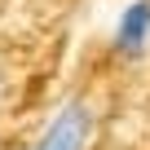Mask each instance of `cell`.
<instances>
[{"label": "cell", "mask_w": 150, "mask_h": 150, "mask_svg": "<svg viewBox=\"0 0 150 150\" xmlns=\"http://www.w3.org/2000/svg\"><path fill=\"white\" fill-rule=\"evenodd\" d=\"M110 53L124 62H141L150 53V0H128L124 5V13L115 18Z\"/></svg>", "instance_id": "obj_2"}, {"label": "cell", "mask_w": 150, "mask_h": 150, "mask_svg": "<svg viewBox=\"0 0 150 150\" xmlns=\"http://www.w3.org/2000/svg\"><path fill=\"white\" fill-rule=\"evenodd\" d=\"M93 132H97V110H93V102L66 97V102L49 115V124L40 128V137H35L31 150H88V146H93Z\"/></svg>", "instance_id": "obj_1"}]
</instances>
